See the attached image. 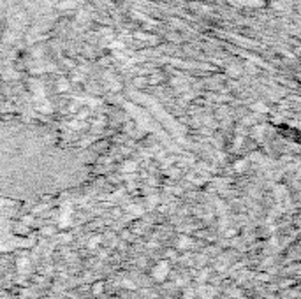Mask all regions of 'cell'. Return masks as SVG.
<instances>
[{"label": "cell", "instance_id": "cell-1", "mask_svg": "<svg viewBox=\"0 0 301 299\" xmlns=\"http://www.w3.org/2000/svg\"><path fill=\"white\" fill-rule=\"evenodd\" d=\"M157 269H159V271H153V276H155L157 280H162V278L166 276V273H167V264H160Z\"/></svg>", "mask_w": 301, "mask_h": 299}]
</instances>
